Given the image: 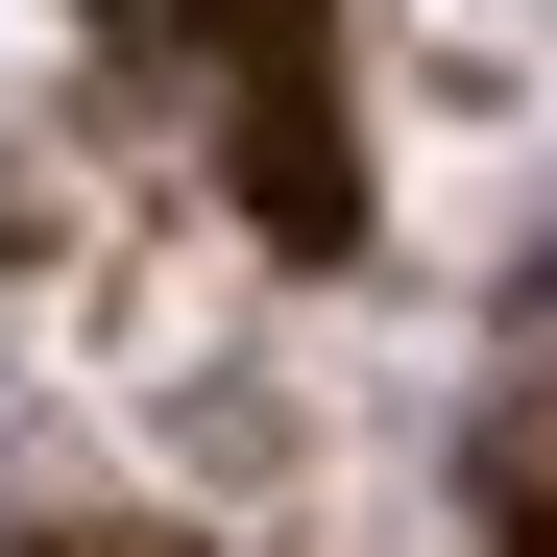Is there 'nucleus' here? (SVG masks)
<instances>
[{
  "label": "nucleus",
  "mask_w": 557,
  "mask_h": 557,
  "mask_svg": "<svg viewBox=\"0 0 557 557\" xmlns=\"http://www.w3.org/2000/svg\"><path fill=\"white\" fill-rule=\"evenodd\" d=\"M243 170H267V219H292V243H339V98H315L292 25H243Z\"/></svg>",
  "instance_id": "obj_1"
},
{
  "label": "nucleus",
  "mask_w": 557,
  "mask_h": 557,
  "mask_svg": "<svg viewBox=\"0 0 557 557\" xmlns=\"http://www.w3.org/2000/svg\"><path fill=\"white\" fill-rule=\"evenodd\" d=\"M485 509H509V533H533V557H557V388H533V412H509V436H485Z\"/></svg>",
  "instance_id": "obj_2"
}]
</instances>
